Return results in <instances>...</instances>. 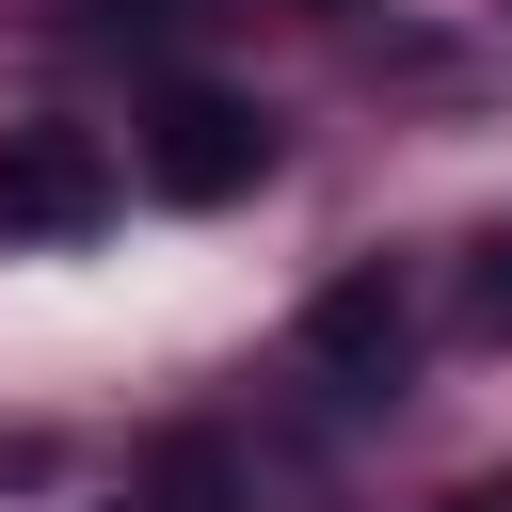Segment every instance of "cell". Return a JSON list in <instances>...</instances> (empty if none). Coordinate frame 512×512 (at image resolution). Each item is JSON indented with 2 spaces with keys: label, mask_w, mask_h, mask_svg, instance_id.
I'll list each match as a JSON object with an SVG mask.
<instances>
[{
  "label": "cell",
  "mask_w": 512,
  "mask_h": 512,
  "mask_svg": "<svg viewBox=\"0 0 512 512\" xmlns=\"http://www.w3.org/2000/svg\"><path fill=\"white\" fill-rule=\"evenodd\" d=\"M144 176H160L176 208H240V192L272 176V112H256V96H208V80H176V96L144 112Z\"/></svg>",
  "instance_id": "cell-1"
},
{
  "label": "cell",
  "mask_w": 512,
  "mask_h": 512,
  "mask_svg": "<svg viewBox=\"0 0 512 512\" xmlns=\"http://www.w3.org/2000/svg\"><path fill=\"white\" fill-rule=\"evenodd\" d=\"M304 368H320L336 400H384V384L416 368V304H400L384 272H336V288L304 304Z\"/></svg>",
  "instance_id": "cell-2"
},
{
  "label": "cell",
  "mask_w": 512,
  "mask_h": 512,
  "mask_svg": "<svg viewBox=\"0 0 512 512\" xmlns=\"http://www.w3.org/2000/svg\"><path fill=\"white\" fill-rule=\"evenodd\" d=\"M112 224V160L80 128H16L0 144V240H96Z\"/></svg>",
  "instance_id": "cell-3"
},
{
  "label": "cell",
  "mask_w": 512,
  "mask_h": 512,
  "mask_svg": "<svg viewBox=\"0 0 512 512\" xmlns=\"http://www.w3.org/2000/svg\"><path fill=\"white\" fill-rule=\"evenodd\" d=\"M464 320H480V336H496V352H512V224H496V240H480V256H464Z\"/></svg>",
  "instance_id": "cell-4"
},
{
  "label": "cell",
  "mask_w": 512,
  "mask_h": 512,
  "mask_svg": "<svg viewBox=\"0 0 512 512\" xmlns=\"http://www.w3.org/2000/svg\"><path fill=\"white\" fill-rule=\"evenodd\" d=\"M336 16H352V0H336Z\"/></svg>",
  "instance_id": "cell-5"
}]
</instances>
